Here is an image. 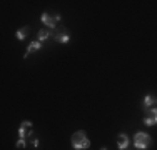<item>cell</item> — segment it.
<instances>
[{
  "instance_id": "6da1fadb",
  "label": "cell",
  "mask_w": 157,
  "mask_h": 150,
  "mask_svg": "<svg viewBox=\"0 0 157 150\" xmlns=\"http://www.w3.org/2000/svg\"><path fill=\"white\" fill-rule=\"evenodd\" d=\"M70 142H72V147L75 150H85V148L90 147V140L87 138V133L84 130H78V132L74 133Z\"/></svg>"
},
{
  "instance_id": "7a4b0ae2",
  "label": "cell",
  "mask_w": 157,
  "mask_h": 150,
  "mask_svg": "<svg viewBox=\"0 0 157 150\" xmlns=\"http://www.w3.org/2000/svg\"><path fill=\"white\" fill-rule=\"evenodd\" d=\"M152 144V138L149 133L145 132H137L136 135H134V147H136L137 150H145L147 147H151Z\"/></svg>"
},
{
  "instance_id": "3957f363",
  "label": "cell",
  "mask_w": 157,
  "mask_h": 150,
  "mask_svg": "<svg viewBox=\"0 0 157 150\" xmlns=\"http://www.w3.org/2000/svg\"><path fill=\"white\" fill-rule=\"evenodd\" d=\"M144 123L147 127H152L157 123V108H149V112L144 115Z\"/></svg>"
},
{
  "instance_id": "277c9868",
  "label": "cell",
  "mask_w": 157,
  "mask_h": 150,
  "mask_svg": "<svg viewBox=\"0 0 157 150\" xmlns=\"http://www.w3.org/2000/svg\"><path fill=\"white\" fill-rule=\"evenodd\" d=\"M40 20L44 22V24L47 25L50 30H54L55 28V25H57V20H55V17H52V15H48L47 12H44L42 13V17H40Z\"/></svg>"
},
{
  "instance_id": "5b68a950",
  "label": "cell",
  "mask_w": 157,
  "mask_h": 150,
  "mask_svg": "<svg viewBox=\"0 0 157 150\" xmlns=\"http://www.w3.org/2000/svg\"><path fill=\"white\" fill-rule=\"evenodd\" d=\"M142 105H144V108H147V110L149 108H157V99L154 95H145Z\"/></svg>"
},
{
  "instance_id": "8992f818",
  "label": "cell",
  "mask_w": 157,
  "mask_h": 150,
  "mask_svg": "<svg viewBox=\"0 0 157 150\" xmlns=\"http://www.w3.org/2000/svg\"><path fill=\"white\" fill-rule=\"evenodd\" d=\"M117 147H119V150H125L129 147V137H127L125 133L117 135Z\"/></svg>"
},
{
  "instance_id": "52a82bcc",
  "label": "cell",
  "mask_w": 157,
  "mask_h": 150,
  "mask_svg": "<svg viewBox=\"0 0 157 150\" xmlns=\"http://www.w3.org/2000/svg\"><path fill=\"white\" fill-rule=\"evenodd\" d=\"M40 48H42V42H39V40H33V42L27 47V52H25L24 58H27L29 55L32 54V52H37V50H40Z\"/></svg>"
},
{
  "instance_id": "ba28073f",
  "label": "cell",
  "mask_w": 157,
  "mask_h": 150,
  "mask_svg": "<svg viewBox=\"0 0 157 150\" xmlns=\"http://www.w3.org/2000/svg\"><path fill=\"white\" fill-rule=\"evenodd\" d=\"M54 39L57 40L59 43H69V40H70V37L67 35L65 32H62V33H57V35H54Z\"/></svg>"
},
{
  "instance_id": "9c48e42d",
  "label": "cell",
  "mask_w": 157,
  "mask_h": 150,
  "mask_svg": "<svg viewBox=\"0 0 157 150\" xmlns=\"http://www.w3.org/2000/svg\"><path fill=\"white\" fill-rule=\"evenodd\" d=\"M50 35H54V33H52V30H39V42L47 40Z\"/></svg>"
},
{
  "instance_id": "30bf717a",
  "label": "cell",
  "mask_w": 157,
  "mask_h": 150,
  "mask_svg": "<svg viewBox=\"0 0 157 150\" xmlns=\"http://www.w3.org/2000/svg\"><path fill=\"white\" fill-rule=\"evenodd\" d=\"M29 35V27H24V28H18L17 30V39L18 40H25V37Z\"/></svg>"
},
{
  "instance_id": "8fae6325",
  "label": "cell",
  "mask_w": 157,
  "mask_h": 150,
  "mask_svg": "<svg viewBox=\"0 0 157 150\" xmlns=\"http://www.w3.org/2000/svg\"><path fill=\"white\" fill-rule=\"evenodd\" d=\"M18 137H20L22 140H25V138L29 137V132H27V127L20 125V129H18Z\"/></svg>"
},
{
  "instance_id": "7c38bea8",
  "label": "cell",
  "mask_w": 157,
  "mask_h": 150,
  "mask_svg": "<svg viewBox=\"0 0 157 150\" xmlns=\"http://www.w3.org/2000/svg\"><path fill=\"white\" fill-rule=\"evenodd\" d=\"M15 147H17V148H25V147H27V142L22 140V138H18V142L15 144Z\"/></svg>"
},
{
  "instance_id": "4fadbf2b",
  "label": "cell",
  "mask_w": 157,
  "mask_h": 150,
  "mask_svg": "<svg viewBox=\"0 0 157 150\" xmlns=\"http://www.w3.org/2000/svg\"><path fill=\"white\" fill-rule=\"evenodd\" d=\"M22 125L27 127V129H30V127H32V122H30V120H24V122H22Z\"/></svg>"
},
{
  "instance_id": "5bb4252c",
  "label": "cell",
  "mask_w": 157,
  "mask_h": 150,
  "mask_svg": "<svg viewBox=\"0 0 157 150\" xmlns=\"http://www.w3.org/2000/svg\"><path fill=\"white\" fill-rule=\"evenodd\" d=\"M32 145L33 147H39V138H32Z\"/></svg>"
},
{
  "instance_id": "9a60e30c",
  "label": "cell",
  "mask_w": 157,
  "mask_h": 150,
  "mask_svg": "<svg viewBox=\"0 0 157 150\" xmlns=\"http://www.w3.org/2000/svg\"><path fill=\"white\" fill-rule=\"evenodd\" d=\"M100 150H107V148H105V147H102V148H100Z\"/></svg>"
}]
</instances>
